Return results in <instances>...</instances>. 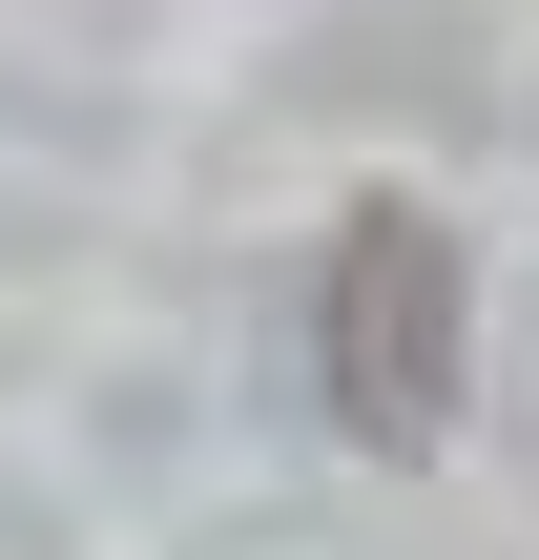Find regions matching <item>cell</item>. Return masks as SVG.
Wrapping results in <instances>:
<instances>
[{
	"label": "cell",
	"instance_id": "1",
	"mask_svg": "<svg viewBox=\"0 0 539 560\" xmlns=\"http://www.w3.org/2000/svg\"><path fill=\"white\" fill-rule=\"evenodd\" d=\"M457 395H478V270H457V229H436L415 187H374V208L332 229V416H353L374 457H436Z\"/></svg>",
	"mask_w": 539,
	"mask_h": 560
}]
</instances>
